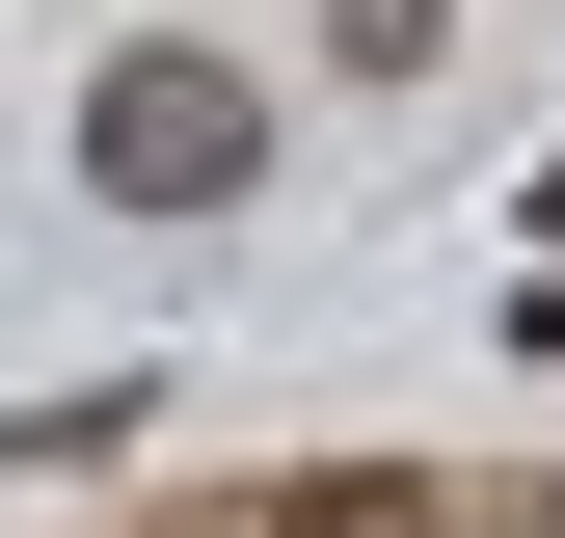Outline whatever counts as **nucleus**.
Segmentation results:
<instances>
[{
    "label": "nucleus",
    "instance_id": "nucleus-2",
    "mask_svg": "<svg viewBox=\"0 0 565 538\" xmlns=\"http://www.w3.org/2000/svg\"><path fill=\"white\" fill-rule=\"evenodd\" d=\"M269 538H431V485H404V458H350V485H297Z\"/></svg>",
    "mask_w": 565,
    "mask_h": 538
},
{
    "label": "nucleus",
    "instance_id": "nucleus-1",
    "mask_svg": "<svg viewBox=\"0 0 565 538\" xmlns=\"http://www.w3.org/2000/svg\"><path fill=\"white\" fill-rule=\"evenodd\" d=\"M82 189H108V216H243V189H269L243 54H108V82H82Z\"/></svg>",
    "mask_w": 565,
    "mask_h": 538
},
{
    "label": "nucleus",
    "instance_id": "nucleus-3",
    "mask_svg": "<svg viewBox=\"0 0 565 538\" xmlns=\"http://www.w3.org/2000/svg\"><path fill=\"white\" fill-rule=\"evenodd\" d=\"M323 28H350V54H377V82H404V54H431V28H458V0H323Z\"/></svg>",
    "mask_w": 565,
    "mask_h": 538
}]
</instances>
